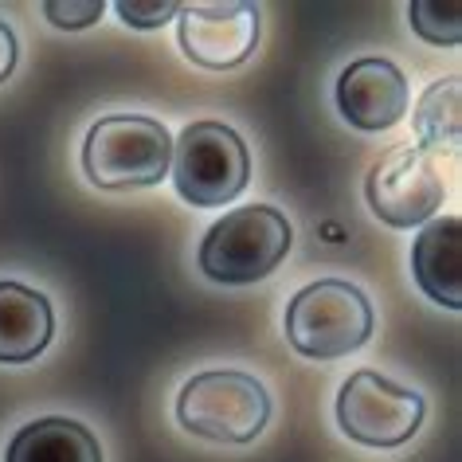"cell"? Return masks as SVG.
Returning <instances> with one entry per match:
<instances>
[{"label": "cell", "mask_w": 462, "mask_h": 462, "mask_svg": "<svg viewBox=\"0 0 462 462\" xmlns=\"http://www.w3.org/2000/svg\"><path fill=\"white\" fill-rule=\"evenodd\" d=\"M172 165V137L145 114H110L87 130L83 172L106 192L153 189Z\"/></svg>", "instance_id": "6da1fadb"}, {"label": "cell", "mask_w": 462, "mask_h": 462, "mask_svg": "<svg viewBox=\"0 0 462 462\" xmlns=\"http://www.w3.org/2000/svg\"><path fill=\"white\" fill-rule=\"evenodd\" d=\"M291 219L271 204H247L227 212L200 239V271L212 282L247 286L279 267L291 251Z\"/></svg>", "instance_id": "7a4b0ae2"}, {"label": "cell", "mask_w": 462, "mask_h": 462, "mask_svg": "<svg viewBox=\"0 0 462 462\" xmlns=\"http://www.w3.org/2000/svg\"><path fill=\"white\" fill-rule=\"evenodd\" d=\"M177 420L189 435L208 439V443L244 447L255 443L271 420V396L263 380L236 368H216L200 373L180 388Z\"/></svg>", "instance_id": "3957f363"}, {"label": "cell", "mask_w": 462, "mask_h": 462, "mask_svg": "<svg viewBox=\"0 0 462 462\" xmlns=\"http://www.w3.org/2000/svg\"><path fill=\"white\" fill-rule=\"evenodd\" d=\"M373 337V306L345 279H318L286 306V341L310 361L356 353Z\"/></svg>", "instance_id": "277c9868"}, {"label": "cell", "mask_w": 462, "mask_h": 462, "mask_svg": "<svg viewBox=\"0 0 462 462\" xmlns=\"http://www.w3.org/2000/svg\"><path fill=\"white\" fill-rule=\"evenodd\" d=\"M172 184L192 208L236 200L251 180L247 145L224 122H189L172 142Z\"/></svg>", "instance_id": "5b68a950"}, {"label": "cell", "mask_w": 462, "mask_h": 462, "mask_svg": "<svg viewBox=\"0 0 462 462\" xmlns=\"http://www.w3.org/2000/svg\"><path fill=\"white\" fill-rule=\"evenodd\" d=\"M427 403L420 392L396 384V380L361 368L337 392V423L341 431L361 447H400L420 431Z\"/></svg>", "instance_id": "8992f818"}, {"label": "cell", "mask_w": 462, "mask_h": 462, "mask_svg": "<svg viewBox=\"0 0 462 462\" xmlns=\"http://www.w3.org/2000/svg\"><path fill=\"white\" fill-rule=\"evenodd\" d=\"M368 208L388 227H423L443 204V172L420 145H396L373 165L365 180Z\"/></svg>", "instance_id": "52a82bcc"}, {"label": "cell", "mask_w": 462, "mask_h": 462, "mask_svg": "<svg viewBox=\"0 0 462 462\" xmlns=\"http://www.w3.org/2000/svg\"><path fill=\"white\" fill-rule=\"evenodd\" d=\"M180 51L196 67L231 71L259 43L255 5H189L180 8Z\"/></svg>", "instance_id": "ba28073f"}, {"label": "cell", "mask_w": 462, "mask_h": 462, "mask_svg": "<svg viewBox=\"0 0 462 462\" xmlns=\"http://www.w3.org/2000/svg\"><path fill=\"white\" fill-rule=\"evenodd\" d=\"M337 110L365 134L392 130L408 110V79L388 60H356L337 79Z\"/></svg>", "instance_id": "9c48e42d"}, {"label": "cell", "mask_w": 462, "mask_h": 462, "mask_svg": "<svg viewBox=\"0 0 462 462\" xmlns=\"http://www.w3.org/2000/svg\"><path fill=\"white\" fill-rule=\"evenodd\" d=\"M411 274L431 302L458 310L462 306V219H431L423 224L411 247Z\"/></svg>", "instance_id": "30bf717a"}, {"label": "cell", "mask_w": 462, "mask_h": 462, "mask_svg": "<svg viewBox=\"0 0 462 462\" xmlns=\"http://www.w3.org/2000/svg\"><path fill=\"white\" fill-rule=\"evenodd\" d=\"M55 333L51 302L36 286L0 282V365H28L48 349Z\"/></svg>", "instance_id": "8fae6325"}, {"label": "cell", "mask_w": 462, "mask_h": 462, "mask_svg": "<svg viewBox=\"0 0 462 462\" xmlns=\"http://www.w3.org/2000/svg\"><path fill=\"white\" fill-rule=\"evenodd\" d=\"M5 462H102L98 439L75 420H36L8 443Z\"/></svg>", "instance_id": "7c38bea8"}, {"label": "cell", "mask_w": 462, "mask_h": 462, "mask_svg": "<svg viewBox=\"0 0 462 462\" xmlns=\"http://www.w3.org/2000/svg\"><path fill=\"white\" fill-rule=\"evenodd\" d=\"M462 79L450 75L443 83L427 87V95L415 106V130H420V149H455L458 145V130H462Z\"/></svg>", "instance_id": "4fadbf2b"}, {"label": "cell", "mask_w": 462, "mask_h": 462, "mask_svg": "<svg viewBox=\"0 0 462 462\" xmlns=\"http://www.w3.org/2000/svg\"><path fill=\"white\" fill-rule=\"evenodd\" d=\"M411 28L420 32L427 43H439V48H455L462 40V13L458 5H435V0H420V5L408 8Z\"/></svg>", "instance_id": "5bb4252c"}, {"label": "cell", "mask_w": 462, "mask_h": 462, "mask_svg": "<svg viewBox=\"0 0 462 462\" xmlns=\"http://www.w3.org/2000/svg\"><path fill=\"white\" fill-rule=\"evenodd\" d=\"M118 16L130 28L153 32V28H165L169 20H177L180 16V5H177V0H122Z\"/></svg>", "instance_id": "9a60e30c"}, {"label": "cell", "mask_w": 462, "mask_h": 462, "mask_svg": "<svg viewBox=\"0 0 462 462\" xmlns=\"http://www.w3.org/2000/svg\"><path fill=\"white\" fill-rule=\"evenodd\" d=\"M102 13H106V5L102 0H48L43 5V16L51 20L55 28H90L95 20H102Z\"/></svg>", "instance_id": "2e32d148"}, {"label": "cell", "mask_w": 462, "mask_h": 462, "mask_svg": "<svg viewBox=\"0 0 462 462\" xmlns=\"http://www.w3.org/2000/svg\"><path fill=\"white\" fill-rule=\"evenodd\" d=\"M16 60H20V43H16V32L0 20V83L13 79L16 71Z\"/></svg>", "instance_id": "e0dca14e"}]
</instances>
